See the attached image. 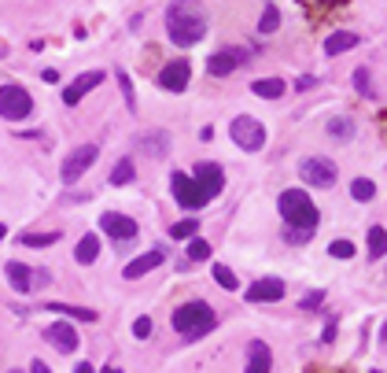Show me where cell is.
<instances>
[{
	"mask_svg": "<svg viewBox=\"0 0 387 373\" xmlns=\"http://www.w3.org/2000/svg\"><path fill=\"white\" fill-rule=\"evenodd\" d=\"M214 281H218L225 292H236V289H240V281H236V274H232L225 262H214Z\"/></svg>",
	"mask_w": 387,
	"mask_h": 373,
	"instance_id": "f546056e",
	"label": "cell"
},
{
	"mask_svg": "<svg viewBox=\"0 0 387 373\" xmlns=\"http://www.w3.org/2000/svg\"><path fill=\"white\" fill-rule=\"evenodd\" d=\"M232 141L244 148V152H258V148L266 144V130L262 122L251 119V115H236L232 119Z\"/></svg>",
	"mask_w": 387,
	"mask_h": 373,
	"instance_id": "52a82bcc",
	"label": "cell"
},
{
	"mask_svg": "<svg viewBox=\"0 0 387 373\" xmlns=\"http://www.w3.org/2000/svg\"><path fill=\"white\" fill-rule=\"evenodd\" d=\"M196 233H199V222L196 218H185V222H177V226H170V237H177V240L196 237Z\"/></svg>",
	"mask_w": 387,
	"mask_h": 373,
	"instance_id": "d6a6232c",
	"label": "cell"
},
{
	"mask_svg": "<svg viewBox=\"0 0 387 373\" xmlns=\"http://www.w3.org/2000/svg\"><path fill=\"white\" fill-rule=\"evenodd\" d=\"M118 85H122V93H126V108H129V111H137V100H133V85H129L126 70H118Z\"/></svg>",
	"mask_w": 387,
	"mask_h": 373,
	"instance_id": "8d00e7d4",
	"label": "cell"
},
{
	"mask_svg": "<svg viewBox=\"0 0 387 373\" xmlns=\"http://www.w3.org/2000/svg\"><path fill=\"white\" fill-rule=\"evenodd\" d=\"M141 148H144V152H152L155 159H166V152H170V137L159 130L155 137H141Z\"/></svg>",
	"mask_w": 387,
	"mask_h": 373,
	"instance_id": "603a6c76",
	"label": "cell"
},
{
	"mask_svg": "<svg viewBox=\"0 0 387 373\" xmlns=\"http://www.w3.org/2000/svg\"><path fill=\"white\" fill-rule=\"evenodd\" d=\"M8 237V229H4V222H0V240H4Z\"/></svg>",
	"mask_w": 387,
	"mask_h": 373,
	"instance_id": "f6af8a7d",
	"label": "cell"
},
{
	"mask_svg": "<svg viewBox=\"0 0 387 373\" xmlns=\"http://www.w3.org/2000/svg\"><path fill=\"white\" fill-rule=\"evenodd\" d=\"M12 373H19V370H12Z\"/></svg>",
	"mask_w": 387,
	"mask_h": 373,
	"instance_id": "7dc6e473",
	"label": "cell"
},
{
	"mask_svg": "<svg viewBox=\"0 0 387 373\" xmlns=\"http://www.w3.org/2000/svg\"><path fill=\"white\" fill-rule=\"evenodd\" d=\"M74 373H96V370L89 366V362H78V366H74Z\"/></svg>",
	"mask_w": 387,
	"mask_h": 373,
	"instance_id": "7bdbcfd3",
	"label": "cell"
},
{
	"mask_svg": "<svg viewBox=\"0 0 387 373\" xmlns=\"http://www.w3.org/2000/svg\"><path fill=\"white\" fill-rule=\"evenodd\" d=\"M325 133L332 137V141L347 144V141H350V137H354V122L347 119V115H336V119H328V126H325Z\"/></svg>",
	"mask_w": 387,
	"mask_h": 373,
	"instance_id": "44dd1931",
	"label": "cell"
},
{
	"mask_svg": "<svg viewBox=\"0 0 387 373\" xmlns=\"http://www.w3.org/2000/svg\"><path fill=\"white\" fill-rule=\"evenodd\" d=\"M270 370H273V351L262 340H251L247 344V373H270Z\"/></svg>",
	"mask_w": 387,
	"mask_h": 373,
	"instance_id": "e0dca14e",
	"label": "cell"
},
{
	"mask_svg": "<svg viewBox=\"0 0 387 373\" xmlns=\"http://www.w3.org/2000/svg\"><path fill=\"white\" fill-rule=\"evenodd\" d=\"M48 311L67 314V318H81V322H96V311H85V307H70V303H48Z\"/></svg>",
	"mask_w": 387,
	"mask_h": 373,
	"instance_id": "f1b7e54d",
	"label": "cell"
},
{
	"mask_svg": "<svg viewBox=\"0 0 387 373\" xmlns=\"http://www.w3.org/2000/svg\"><path fill=\"white\" fill-rule=\"evenodd\" d=\"M137 178V166H133V159H118L115 170H111V185H129V181Z\"/></svg>",
	"mask_w": 387,
	"mask_h": 373,
	"instance_id": "d4e9b609",
	"label": "cell"
},
{
	"mask_svg": "<svg viewBox=\"0 0 387 373\" xmlns=\"http://www.w3.org/2000/svg\"><path fill=\"white\" fill-rule=\"evenodd\" d=\"M4 274H8V285H12L15 292H30V289H34V270H30V266H23V262H8Z\"/></svg>",
	"mask_w": 387,
	"mask_h": 373,
	"instance_id": "ac0fdd59",
	"label": "cell"
},
{
	"mask_svg": "<svg viewBox=\"0 0 387 373\" xmlns=\"http://www.w3.org/2000/svg\"><path fill=\"white\" fill-rule=\"evenodd\" d=\"M30 373H52V370H48L41 358H34V362H30Z\"/></svg>",
	"mask_w": 387,
	"mask_h": 373,
	"instance_id": "ab89813d",
	"label": "cell"
},
{
	"mask_svg": "<svg viewBox=\"0 0 387 373\" xmlns=\"http://www.w3.org/2000/svg\"><path fill=\"white\" fill-rule=\"evenodd\" d=\"M166 34L177 48H192L207 37V15L196 0H174L166 12Z\"/></svg>",
	"mask_w": 387,
	"mask_h": 373,
	"instance_id": "6da1fadb",
	"label": "cell"
},
{
	"mask_svg": "<svg viewBox=\"0 0 387 373\" xmlns=\"http://www.w3.org/2000/svg\"><path fill=\"white\" fill-rule=\"evenodd\" d=\"M350 196L358 200V204H369V200L376 196V185H373L369 178H354L350 181Z\"/></svg>",
	"mask_w": 387,
	"mask_h": 373,
	"instance_id": "4316f807",
	"label": "cell"
},
{
	"mask_svg": "<svg viewBox=\"0 0 387 373\" xmlns=\"http://www.w3.org/2000/svg\"><path fill=\"white\" fill-rule=\"evenodd\" d=\"M358 41H361V37L350 34V30H336V34L325 41V56H343V52H350Z\"/></svg>",
	"mask_w": 387,
	"mask_h": 373,
	"instance_id": "d6986e66",
	"label": "cell"
},
{
	"mask_svg": "<svg viewBox=\"0 0 387 373\" xmlns=\"http://www.w3.org/2000/svg\"><path fill=\"white\" fill-rule=\"evenodd\" d=\"M56 240H59L56 229H52V233H23V237H19L23 248H48V244H56Z\"/></svg>",
	"mask_w": 387,
	"mask_h": 373,
	"instance_id": "484cf974",
	"label": "cell"
},
{
	"mask_svg": "<svg viewBox=\"0 0 387 373\" xmlns=\"http://www.w3.org/2000/svg\"><path fill=\"white\" fill-rule=\"evenodd\" d=\"M34 111V97L23 89V85H0V119H8V122H19V119H26V115Z\"/></svg>",
	"mask_w": 387,
	"mask_h": 373,
	"instance_id": "8992f818",
	"label": "cell"
},
{
	"mask_svg": "<svg viewBox=\"0 0 387 373\" xmlns=\"http://www.w3.org/2000/svg\"><path fill=\"white\" fill-rule=\"evenodd\" d=\"M188 259H192V262L210 259V244L203 240V237H188Z\"/></svg>",
	"mask_w": 387,
	"mask_h": 373,
	"instance_id": "1f68e13d",
	"label": "cell"
},
{
	"mask_svg": "<svg viewBox=\"0 0 387 373\" xmlns=\"http://www.w3.org/2000/svg\"><path fill=\"white\" fill-rule=\"evenodd\" d=\"M314 85H317L314 78H299V82H295V89H299V93H303V89H314Z\"/></svg>",
	"mask_w": 387,
	"mask_h": 373,
	"instance_id": "60d3db41",
	"label": "cell"
},
{
	"mask_svg": "<svg viewBox=\"0 0 387 373\" xmlns=\"http://www.w3.org/2000/svg\"><path fill=\"white\" fill-rule=\"evenodd\" d=\"M281 296H284L281 277H262V281H255L251 289H247V300H251V303H277Z\"/></svg>",
	"mask_w": 387,
	"mask_h": 373,
	"instance_id": "7c38bea8",
	"label": "cell"
},
{
	"mask_svg": "<svg viewBox=\"0 0 387 373\" xmlns=\"http://www.w3.org/2000/svg\"><path fill=\"white\" fill-rule=\"evenodd\" d=\"M100 229L107 233V237H115V240H133L137 237V222L126 218V215H118V211L100 215Z\"/></svg>",
	"mask_w": 387,
	"mask_h": 373,
	"instance_id": "8fae6325",
	"label": "cell"
},
{
	"mask_svg": "<svg viewBox=\"0 0 387 373\" xmlns=\"http://www.w3.org/2000/svg\"><path fill=\"white\" fill-rule=\"evenodd\" d=\"M277 207H281V218L288 222V226L295 229H317V207L314 200H310L303 189H288V193H281V200H277Z\"/></svg>",
	"mask_w": 387,
	"mask_h": 373,
	"instance_id": "3957f363",
	"label": "cell"
},
{
	"mask_svg": "<svg viewBox=\"0 0 387 373\" xmlns=\"http://www.w3.org/2000/svg\"><path fill=\"white\" fill-rule=\"evenodd\" d=\"M328 251L336 255V259H354V244H350V240H332Z\"/></svg>",
	"mask_w": 387,
	"mask_h": 373,
	"instance_id": "e575fe53",
	"label": "cell"
},
{
	"mask_svg": "<svg viewBox=\"0 0 387 373\" xmlns=\"http://www.w3.org/2000/svg\"><path fill=\"white\" fill-rule=\"evenodd\" d=\"M96 255H100V237H96V233H85L78 240V248H74V259L81 266H89V262H96Z\"/></svg>",
	"mask_w": 387,
	"mask_h": 373,
	"instance_id": "ffe728a7",
	"label": "cell"
},
{
	"mask_svg": "<svg viewBox=\"0 0 387 373\" xmlns=\"http://www.w3.org/2000/svg\"><path fill=\"white\" fill-rule=\"evenodd\" d=\"M45 340H48L52 347H59L63 355L78 351V333H74V325H67V322H52V325L45 329Z\"/></svg>",
	"mask_w": 387,
	"mask_h": 373,
	"instance_id": "4fadbf2b",
	"label": "cell"
},
{
	"mask_svg": "<svg viewBox=\"0 0 387 373\" xmlns=\"http://www.w3.org/2000/svg\"><path fill=\"white\" fill-rule=\"evenodd\" d=\"M380 340H387V322H384V329H380Z\"/></svg>",
	"mask_w": 387,
	"mask_h": 373,
	"instance_id": "bcb514c9",
	"label": "cell"
},
{
	"mask_svg": "<svg viewBox=\"0 0 387 373\" xmlns=\"http://www.w3.org/2000/svg\"><path fill=\"white\" fill-rule=\"evenodd\" d=\"M321 340H325V344H332V340H336V322L325 325V336H321Z\"/></svg>",
	"mask_w": 387,
	"mask_h": 373,
	"instance_id": "f35d334b",
	"label": "cell"
},
{
	"mask_svg": "<svg viewBox=\"0 0 387 373\" xmlns=\"http://www.w3.org/2000/svg\"><path fill=\"white\" fill-rule=\"evenodd\" d=\"M103 373H122V370H118V366H103Z\"/></svg>",
	"mask_w": 387,
	"mask_h": 373,
	"instance_id": "ee69618b",
	"label": "cell"
},
{
	"mask_svg": "<svg viewBox=\"0 0 387 373\" xmlns=\"http://www.w3.org/2000/svg\"><path fill=\"white\" fill-rule=\"evenodd\" d=\"M236 67H240V52H236V48H221V52H214V56L207 59L210 78H229Z\"/></svg>",
	"mask_w": 387,
	"mask_h": 373,
	"instance_id": "2e32d148",
	"label": "cell"
},
{
	"mask_svg": "<svg viewBox=\"0 0 387 373\" xmlns=\"http://www.w3.org/2000/svg\"><path fill=\"white\" fill-rule=\"evenodd\" d=\"M170 322H174L177 336H185L188 344H196V340H203L214 325H218V314H214V307H207L203 300H192V303L174 307V318H170Z\"/></svg>",
	"mask_w": 387,
	"mask_h": 373,
	"instance_id": "7a4b0ae2",
	"label": "cell"
},
{
	"mask_svg": "<svg viewBox=\"0 0 387 373\" xmlns=\"http://www.w3.org/2000/svg\"><path fill=\"white\" fill-rule=\"evenodd\" d=\"M321 303H325V289H314V292H306L303 300H299V307H303V311H317Z\"/></svg>",
	"mask_w": 387,
	"mask_h": 373,
	"instance_id": "836d02e7",
	"label": "cell"
},
{
	"mask_svg": "<svg viewBox=\"0 0 387 373\" xmlns=\"http://www.w3.org/2000/svg\"><path fill=\"white\" fill-rule=\"evenodd\" d=\"M284 89H288V85L281 78H258V82H251V93H255V97H266V100L284 97Z\"/></svg>",
	"mask_w": 387,
	"mask_h": 373,
	"instance_id": "7402d4cb",
	"label": "cell"
},
{
	"mask_svg": "<svg viewBox=\"0 0 387 373\" xmlns=\"http://www.w3.org/2000/svg\"><path fill=\"white\" fill-rule=\"evenodd\" d=\"M384 255H387V229L373 226L369 229V259H384Z\"/></svg>",
	"mask_w": 387,
	"mask_h": 373,
	"instance_id": "cb8c5ba5",
	"label": "cell"
},
{
	"mask_svg": "<svg viewBox=\"0 0 387 373\" xmlns=\"http://www.w3.org/2000/svg\"><path fill=\"white\" fill-rule=\"evenodd\" d=\"M277 26H281V12H277V4H266L262 19H258V34H273Z\"/></svg>",
	"mask_w": 387,
	"mask_h": 373,
	"instance_id": "83f0119b",
	"label": "cell"
},
{
	"mask_svg": "<svg viewBox=\"0 0 387 373\" xmlns=\"http://www.w3.org/2000/svg\"><path fill=\"white\" fill-rule=\"evenodd\" d=\"M96 159H100V148L96 144H81V148H74V152L67 155V163H63V181H67V185H74V181H78L85 170H89Z\"/></svg>",
	"mask_w": 387,
	"mask_h": 373,
	"instance_id": "ba28073f",
	"label": "cell"
},
{
	"mask_svg": "<svg viewBox=\"0 0 387 373\" xmlns=\"http://www.w3.org/2000/svg\"><path fill=\"white\" fill-rule=\"evenodd\" d=\"M163 262H166V251H163V248H152V251L137 255V259H133V262L126 266V274H122V277H129V281H137V277L152 274L155 266H163Z\"/></svg>",
	"mask_w": 387,
	"mask_h": 373,
	"instance_id": "9a60e30c",
	"label": "cell"
},
{
	"mask_svg": "<svg viewBox=\"0 0 387 373\" xmlns=\"http://www.w3.org/2000/svg\"><path fill=\"white\" fill-rule=\"evenodd\" d=\"M354 89H358L365 100H376V93H373V78H369V70H365V67L354 70Z\"/></svg>",
	"mask_w": 387,
	"mask_h": 373,
	"instance_id": "4dcf8cb0",
	"label": "cell"
},
{
	"mask_svg": "<svg viewBox=\"0 0 387 373\" xmlns=\"http://www.w3.org/2000/svg\"><path fill=\"white\" fill-rule=\"evenodd\" d=\"M170 189H174V200L185 211H199L210 204V196L203 193V185L192 174H185V170H174V178H170Z\"/></svg>",
	"mask_w": 387,
	"mask_h": 373,
	"instance_id": "277c9868",
	"label": "cell"
},
{
	"mask_svg": "<svg viewBox=\"0 0 387 373\" xmlns=\"http://www.w3.org/2000/svg\"><path fill=\"white\" fill-rule=\"evenodd\" d=\"M41 78H45L48 85H56L59 82V70H41Z\"/></svg>",
	"mask_w": 387,
	"mask_h": 373,
	"instance_id": "b9f144b4",
	"label": "cell"
},
{
	"mask_svg": "<svg viewBox=\"0 0 387 373\" xmlns=\"http://www.w3.org/2000/svg\"><path fill=\"white\" fill-rule=\"evenodd\" d=\"M133 336H137V340H148V336H152V318H148V314H141V318L133 322Z\"/></svg>",
	"mask_w": 387,
	"mask_h": 373,
	"instance_id": "d590c367",
	"label": "cell"
},
{
	"mask_svg": "<svg viewBox=\"0 0 387 373\" xmlns=\"http://www.w3.org/2000/svg\"><path fill=\"white\" fill-rule=\"evenodd\" d=\"M188 82H192L188 59H174V63H166V67L159 70V85H163L166 93H185Z\"/></svg>",
	"mask_w": 387,
	"mask_h": 373,
	"instance_id": "9c48e42d",
	"label": "cell"
},
{
	"mask_svg": "<svg viewBox=\"0 0 387 373\" xmlns=\"http://www.w3.org/2000/svg\"><path fill=\"white\" fill-rule=\"evenodd\" d=\"M310 237H314V229H295V226H288V240H292V244H306Z\"/></svg>",
	"mask_w": 387,
	"mask_h": 373,
	"instance_id": "74e56055",
	"label": "cell"
},
{
	"mask_svg": "<svg viewBox=\"0 0 387 373\" xmlns=\"http://www.w3.org/2000/svg\"><path fill=\"white\" fill-rule=\"evenodd\" d=\"M192 178L199 181V185H203V193H207L210 200H214V196H218L221 189H225V170H221L218 163H199Z\"/></svg>",
	"mask_w": 387,
	"mask_h": 373,
	"instance_id": "5bb4252c",
	"label": "cell"
},
{
	"mask_svg": "<svg viewBox=\"0 0 387 373\" xmlns=\"http://www.w3.org/2000/svg\"><path fill=\"white\" fill-rule=\"evenodd\" d=\"M299 178H303V185H310V189H332L336 178H339V170L325 155H310V159L299 163Z\"/></svg>",
	"mask_w": 387,
	"mask_h": 373,
	"instance_id": "5b68a950",
	"label": "cell"
},
{
	"mask_svg": "<svg viewBox=\"0 0 387 373\" xmlns=\"http://www.w3.org/2000/svg\"><path fill=\"white\" fill-rule=\"evenodd\" d=\"M100 82H103V70H85L81 78H74V82L67 85V89H63V104H67V108H74V104H81L85 93H92Z\"/></svg>",
	"mask_w": 387,
	"mask_h": 373,
	"instance_id": "30bf717a",
	"label": "cell"
}]
</instances>
